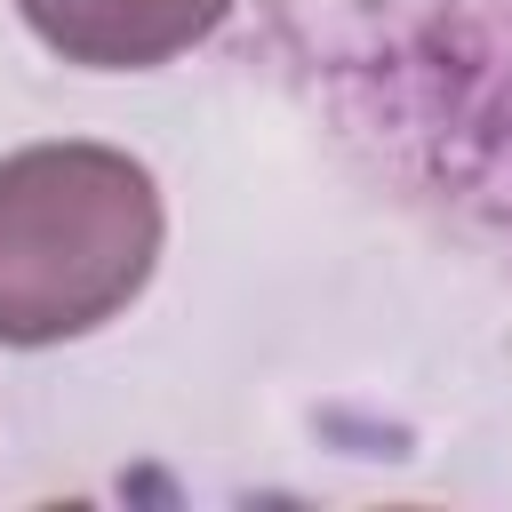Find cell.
Wrapping results in <instances>:
<instances>
[{"mask_svg":"<svg viewBox=\"0 0 512 512\" xmlns=\"http://www.w3.org/2000/svg\"><path fill=\"white\" fill-rule=\"evenodd\" d=\"M160 240L168 208L136 152L88 136L0 152V352L80 344L120 320Z\"/></svg>","mask_w":512,"mask_h":512,"instance_id":"cell-1","label":"cell"},{"mask_svg":"<svg viewBox=\"0 0 512 512\" xmlns=\"http://www.w3.org/2000/svg\"><path fill=\"white\" fill-rule=\"evenodd\" d=\"M24 32L80 72H160L192 56L232 0H16Z\"/></svg>","mask_w":512,"mask_h":512,"instance_id":"cell-2","label":"cell"}]
</instances>
